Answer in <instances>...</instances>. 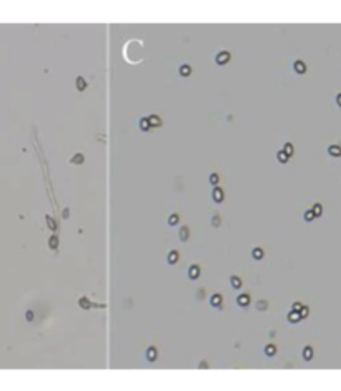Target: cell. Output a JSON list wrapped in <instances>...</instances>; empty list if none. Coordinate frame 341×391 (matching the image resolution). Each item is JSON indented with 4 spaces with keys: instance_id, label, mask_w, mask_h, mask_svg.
<instances>
[{
    "instance_id": "cell-1",
    "label": "cell",
    "mask_w": 341,
    "mask_h": 391,
    "mask_svg": "<svg viewBox=\"0 0 341 391\" xmlns=\"http://www.w3.org/2000/svg\"><path fill=\"white\" fill-rule=\"evenodd\" d=\"M228 62H230V52L221 50V52L216 53V57H215V63L216 65H226Z\"/></svg>"
},
{
    "instance_id": "cell-2",
    "label": "cell",
    "mask_w": 341,
    "mask_h": 391,
    "mask_svg": "<svg viewBox=\"0 0 341 391\" xmlns=\"http://www.w3.org/2000/svg\"><path fill=\"white\" fill-rule=\"evenodd\" d=\"M212 197H213V201H215V203H223V200H225V193H223V190L218 187L213 188Z\"/></svg>"
},
{
    "instance_id": "cell-3",
    "label": "cell",
    "mask_w": 341,
    "mask_h": 391,
    "mask_svg": "<svg viewBox=\"0 0 341 391\" xmlns=\"http://www.w3.org/2000/svg\"><path fill=\"white\" fill-rule=\"evenodd\" d=\"M210 305H212L213 308H221V306H223V296L220 293L212 295V298H210Z\"/></svg>"
},
{
    "instance_id": "cell-4",
    "label": "cell",
    "mask_w": 341,
    "mask_h": 391,
    "mask_svg": "<svg viewBox=\"0 0 341 391\" xmlns=\"http://www.w3.org/2000/svg\"><path fill=\"white\" fill-rule=\"evenodd\" d=\"M250 301H251V298H250V295H246V293L240 295V296L236 298V305L240 306V308H246V306L250 305Z\"/></svg>"
},
{
    "instance_id": "cell-5",
    "label": "cell",
    "mask_w": 341,
    "mask_h": 391,
    "mask_svg": "<svg viewBox=\"0 0 341 391\" xmlns=\"http://www.w3.org/2000/svg\"><path fill=\"white\" fill-rule=\"evenodd\" d=\"M188 278H190V280H198V278H200V266L191 265L190 268H188Z\"/></svg>"
},
{
    "instance_id": "cell-6",
    "label": "cell",
    "mask_w": 341,
    "mask_h": 391,
    "mask_svg": "<svg viewBox=\"0 0 341 391\" xmlns=\"http://www.w3.org/2000/svg\"><path fill=\"white\" fill-rule=\"evenodd\" d=\"M145 356H147L148 361H155V359L158 358V351H157V348H155V346H150V348H147V351H145Z\"/></svg>"
},
{
    "instance_id": "cell-7",
    "label": "cell",
    "mask_w": 341,
    "mask_h": 391,
    "mask_svg": "<svg viewBox=\"0 0 341 391\" xmlns=\"http://www.w3.org/2000/svg\"><path fill=\"white\" fill-rule=\"evenodd\" d=\"M147 118H148V123H150V128H155V127L162 125V118H160L158 115H150V117H147Z\"/></svg>"
},
{
    "instance_id": "cell-8",
    "label": "cell",
    "mask_w": 341,
    "mask_h": 391,
    "mask_svg": "<svg viewBox=\"0 0 341 391\" xmlns=\"http://www.w3.org/2000/svg\"><path fill=\"white\" fill-rule=\"evenodd\" d=\"M293 68H294V72H296V73L301 75V73L306 72V63H305V62H301V60H296L293 63Z\"/></svg>"
},
{
    "instance_id": "cell-9",
    "label": "cell",
    "mask_w": 341,
    "mask_h": 391,
    "mask_svg": "<svg viewBox=\"0 0 341 391\" xmlns=\"http://www.w3.org/2000/svg\"><path fill=\"white\" fill-rule=\"evenodd\" d=\"M178 72H180V75H181V77H190L191 67L188 63H183V65H180V67H178Z\"/></svg>"
},
{
    "instance_id": "cell-10",
    "label": "cell",
    "mask_w": 341,
    "mask_h": 391,
    "mask_svg": "<svg viewBox=\"0 0 341 391\" xmlns=\"http://www.w3.org/2000/svg\"><path fill=\"white\" fill-rule=\"evenodd\" d=\"M75 87H77V90H78V92H83V90H87V80L83 78V77H77V80H75Z\"/></svg>"
},
{
    "instance_id": "cell-11",
    "label": "cell",
    "mask_w": 341,
    "mask_h": 391,
    "mask_svg": "<svg viewBox=\"0 0 341 391\" xmlns=\"http://www.w3.org/2000/svg\"><path fill=\"white\" fill-rule=\"evenodd\" d=\"M230 285H231V288H233V290H240L243 283H241V278H240V276L233 275V276L230 278Z\"/></svg>"
},
{
    "instance_id": "cell-12",
    "label": "cell",
    "mask_w": 341,
    "mask_h": 391,
    "mask_svg": "<svg viewBox=\"0 0 341 391\" xmlns=\"http://www.w3.org/2000/svg\"><path fill=\"white\" fill-rule=\"evenodd\" d=\"M178 258H180L178 251H176V250H172V251L168 253V256H166V261H168L170 265H175V263L178 261Z\"/></svg>"
},
{
    "instance_id": "cell-13",
    "label": "cell",
    "mask_w": 341,
    "mask_h": 391,
    "mask_svg": "<svg viewBox=\"0 0 341 391\" xmlns=\"http://www.w3.org/2000/svg\"><path fill=\"white\" fill-rule=\"evenodd\" d=\"M263 351H265V355L268 356V358H271V356L276 355V346H275L273 343H269V344H266V346H265V350H263Z\"/></svg>"
},
{
    "instance_id": "cell-14",
    "label": "cell",
    "mask_w": 341,
    "mask_h": 391,
    "mask_svg": "<svg viewBox=\"0 0 341 391\" xmlns=\"http://www.w3.org/2000/svg\"><path fill=\"white\" fill-rule=\"evenodd\" d=\"M300 319H301L300 311H293V310H291V311L288 313V321H290V323H298Z\"/></svg>"
},
{
    "instance_id": "cell-15",
    "label": "cell",
    "mask_w": 341,
    "mask_h": 391,
    "mask_svg": "<svg viewBox=\"0 0 341 391\" xmlns=\"http://www.w3.org/2000/svg\"><path fill=\"white\" fill-rule=\"evenodd\" d=\"M328 153H330L331 157H341V147L339 145H331V147L328 148Z\"/></svg>"
},
{
    "instance_id": "cell-16",
    "label": "cell",
    "mask_w": 341,
    "mask_h": 391,
    "mask_svg": "<svg viewBox=\"0 0 341 391\" xmlns=\"http://www.w3.org/2000/svg\"><path fill=\"white\" fill-rule=\"evenodd\" d=\"M138 127H140V130H143V132H148V130H150V123H148L147 117H142V118L138 120Z\"/></svg>"
},
{
    "instance_id": "cell-17",
    "label": "cell",
    "mask_w": 341,
    "mask_h": 391,
    "mask_svg": "<svg viewBox=\"0 0 341 391\" xmlns=\"http://www.w3.org/2000/svg\"><path fill=\"white\" fill-rule=\"evenodd\" d=\"M178 235H180V240H181V241H187L188 238H190V237H188V235H190V231H188L187 226H181V228H180V231H178Z\"/></svg>"
},
{
    "instance_id": "cell-18",
    "label": "cell",
    "mask_w": 341,
    "mask_h": 391,
    "mask_svg": "<svg viewBox=\"0 0 341 391\" xmlns=\"http://www.w3.org/2000/svg\"><path fill=\"white\" fill-rule=\"evenodd\" d=\"M251 256H253L255 260H261L263 256H265V251H263V248H253Z\"/></svg>"
},
{
    "instance_id": "cell-19",
    "label": "cell",
    "mask_w": 341,
    "mask_h": 391,
    "mask_svg": "<svg viewBox=\"0 0 341 391\" xmlns=\"http://www.w3.org/2000/svg\"><path fill=\"white\" fill-rule=\"evenodd\" d=\"M303 358H305L306 361H309V359L313 358V348H311V346H306V348H303Z\"/></svg>"
},
{
    "instance_id": "cell-20",
    "label": "cell",
    "mask_w": 341,
    "mask_h": 391,
    "mask_svg": "<svg viewBox=\"0 0 341 391\" xmlns=\"http://www.w3.org/2000/svg\"><path fill=\"white\" fill-rule=\"evenodd\" d=\"M276 158H278V162H280V163H286L288 160H290V157H288V155L285 153L283 150H280V151L276 153Z\"/></svg>"
},
{
    "instance_id": "cell-21",
    "label": "cell",
    "mask_w": 341,
    "mask_h": 391,
    "mask_svg": "<svg viewBox=\"0 0 341 391\" xmlns=\"http://www.w3.org/2000/svg\"><path fill=\"white\" fill-rule=\"evenodd\" d=\"M178 221H180V216L176 215V213H173V215H170V216H168V225H170V226L178 225Z\"/></svg>"
},
{
    "instance_id": "cell-22",
    "label": "cell",
    "mask_w": 341,
    "mask_h": 391,
    "mask_svg": "<svg viewBox=\"0 0 341 391\" xmlns=\"http://www.w3.org/2000/svg\"><path fill=\"white\" fill-rule=\"evenodd\" d=\"M208 182H210V185H213V187H216V185H218V182H220V176L216 175V173H210V176H208Z\"/></svg>"
},
{
    "instance_id": "cell-23",
    "label": "cell",
    "mask_w": 341,
    "mask_h": 391,
    "mask_svg": "<svg viewBox=\"0 0 341 391\" xmlns=\"http://www.w3.org/2000/svg\"><path fill=\"white\" fill-rule=\"evenodd\" d=\"M311 212L315 213V216H321V213H323V206H321L320 203H316V205H313Z\"/></svg>"
},
{
    "instance_id": "cell-24",
    "label": "cell",
    "mask_w": 341,
    "mask_h": 391,
    "mask_svg": "<svg viewBox=\"0 0 341 391\" xmlns=\"http://www.w3.org/2000/svg\"><path fill=\"white\" fill-rule=\"evenodd\" d=\"M70 162L73 163V165H80V163L83 162V155L82 153H77V155H73V158L70 160Z\"/></svg>"
},
{
    "instance_id": "cell-25",
    "label": "cell",
    "mask_w": 341,
    "mask_h": 391,
    "mask_svg": "<svg viewBox=\"0 0 341 391\" xmlns=\"http://www.w3.org/2000/svg\"><path fill=\"white\" fill-rule=\"evenodd\" d=\"M283 151L288 155V157H291V155H293V151H294L293 145H291V143H285V147H283Z\"/></svg>"
},
{
    "instance_id": "cell-26",
    "label": "cell",
    "mask_w": 341,
    "mask_h": 391,
    "mask_svg": "<svg viewBox=\"0 0 341 391\" xmlns=\"http://www.w3.org/2000/svg\"><path fill=\"white\" fill-rule=\"evenodd\" d=\"M48 246H50L52 250H55V248L58 246V238L55 237V235H53V237H50V240H48Z\"/></svg>"
},
{
    "instance_id": "cell-27",
    "label": "cell",
    "mask_w": 341,
    "mask_h": 391,
    "mask_svg": "<svg viewBox=\"0 0 341 391\" xmlns=\"http://www.w3.org/2000/svg\"><path fill=\"white\" fill-rule=\"evenodd\" d=\"M308 315H309V308H308V306H301V310H300V316H301V319L306 318Z\"/></svg>"
},
{
    "instance_id": "cell-28",
    "label": "cell",
    "mask_w": 341,
    "mask_h": 391,
    "mask_svg": "<svg viewBox=\"0 0 341 391\" xmlns=\"http://www.w3.org/2000/svg\"><path fill=\"white\" fill-rule=\"evenodd\" d=\"M80 306H82V308H90V306H92V303L88 301V300H87V298H80Z\"/></svg>"
},
{
    "instance_id": "cell-29",
    "label": "cell",
    "mask_w": 341,
    "mask_h": 391,
    "mask_svg": "<svg viewBox=\"0 0 341 391\" xmlns=\"http://www.w3.org/2000/svg\"><path fill=\"white\" fill-rule=\"evenodd\" d=\"M305 220H306V221H311V220H315V213H313L311 210L305 212Z\"/></svg>"
},
{
    "instance_id": "cell-30",
    "label": "cell",
    "mask_w": 341,
    "mask_h": 391,
    "mask_svg": "<svg viewBox=\"0 0 341 391\" xmlns=\"http://www.w3.org/2000/svg\"><path fill=\"white\" fill-rule=\"evenodd\" d=\"M301 306H303V303H298V301H296V303L293 305V311H300V310H301Z\"/></svg>"
},
{
    "instance_id": "cell-31",
    "label": "cell",
    "mask_w": 341,
    "mask_h": 391,
    "mask_svg": "<svg viewBox=\"0 0 341 391\" xmlns=\"http://www.w3.org/2000/svg\"><path fill=\"white\" fill-rule=\"evenodd\" d=\"M25 318L29 319V321H32V319H33V311H30V310H29V311L25 313Z\"/></svg>"
},
{
    "instance_id": "cell-32",
    "label": "cell",
    "mask_w": 341,
    "mask_h": 391,
    "mask_svg": "<svg viewBox=\"0 0 341 391\" xmlns=\"http://www.w3.org/2000/svg\"><path fill=\"white\" fill-rule=\"evenodd\" d=\"M258 310H266V301H258Z\"/></svg>"
},
{
    "instance_id": "cell-33",
    "label": "cell",
    "mask_w": 341,
    "mask_h": 391,
    "mask_svg": "<svg viewBox=\"0 0 341 391\" xmlns=\"http://www.w3.org/2000/svg\"><path fill=\"white\" fill-rule=\"evenodd\" d=\"M47 221H48V226H50L52 230H55V221L52 218H47Z\"/></svg>"
},
{
    "instance_id": "cell-34",
    "label": "cell",
    "mask_w": 341,
    "mask_h": 391,
    "mask_svg": "<svg viewBox=\"0 0 341 391\" xmlns=\"http://www.w3.org/2000/svg\"><path fill=\"white\" fill-rule=\"evenodd\" d=\"M213 225H215V226L220 225V218H218V216H215V218H213Z\"/></svg>"
},
{
    "instance_id": "cell-35",
    "label": "cell",
    "mask_w": 341,
    "mask_h": 391,
    "mask_svg": "<svg viewBox=\"0 0 341 391\" xmlns=\"http://www.w3.org/2000/svg\"><path fill=\"white\" fill-rule=\"evenodd\" d=\"M336 103H338V105H339V107H341V93H339V95H338V97H336Z\"/></svg>"
},
{
    "instance_id": "cell-36",
    "label": "cell",
    "mask_w": 341,
    "mask_h": 391,
    "mask_svg": "<svg viewBox=\"0 0 341 391\" xmlns=\"http://www.w3.org/2000/svg\"><path fill=\"white\" fill-rule=\"evenodd\" d=\"M62 215H63V218H68V208H65V212Z\"/></svg>"
}]
</instances>
